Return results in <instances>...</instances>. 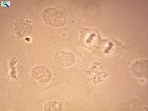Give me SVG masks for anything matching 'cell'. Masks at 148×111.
Wrapping results in <instances>:
<instances>
[{
	"instance_id": "cell-5",
	"label": "cell",
	"mask_w": 148,
	"mask_h": 111,
	"mask_svg": "<svg viewBox=\"0 0 148 111\" xmlns=\"http://www.w3.org/2000/svg\"><path fill=\"white\" fill-rule=\"evenodd\" d=\"M45 111H60L62 110V105L56 101H50L45 106Z\"/></svg>"
},
{
	"instance_id": "cell-1",
	"label": "cell",
	"mask_w": 148,
	"mask_h": 111,
	"mask_svg": "<svg viewBox=\"0 0 148 111\" xmlns=\"http://www.w3.org/2000/svg\"><path fill=\"white\" fill-rule=\"evenodd\" d=\"M44 21L53 27H62L65 24L66 17L61 10L53 8H49L42 12Z\"/></svg>"
},
{
	"instance_id": "cell-3",
	"label": "cell",
	"mask_w": 148,
	"mask_h": 111,
	"mask_svg": "<svg viewBox=\"0 0 148 111\" xmlns=\"http://www.w3.org/2000/svg\"><path fill=\"white\" fill-rule=\"evenodd\" d=\"M56 62L64 67L72 65L75 62V57L71 52L61 51L57 52L54 56Z\"/></svg>"
},
{
	"instance_id": "cell-2",
	"label": "cell",
	"mask_w": 148,
	"mask_h": 111,
	"mask_svg": "<svg viewBox=\"0 0 148 111\" xmlns=\"http://www.w3.org/2000/svg\"><path fill=\"white\" fill-rule=\"evenodd\" d=\"M32 77L42 83H47L51 79V73L49 70L43 66H37L32 70Z\"/></svg>"
},
{
	"instance_id": "cell-4",
	"label": "cell",
	"mask_w": 148,
	"mask_h": 111,
	"mask_svg": "<svg viewBox=\"0 0 148 111\" xmlns=\"http://www.w3.org/2000/svg\"><path fill=\"white\" fill-rule=\"evenodd\" d=\"M133 73L139 77H147L148 76V61L142 60L135 63L132 66Z\"/></svg>"
}]
</instances>
